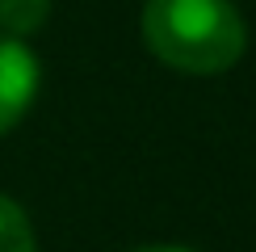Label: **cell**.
I'll list each match as a JSON object with an SVG mask.
<instances>
[{
  "label": "cell",
  "mask_w": 256,
  "mask_h": 252,
  "mask_svg": "<svg viewBox=\"0 0 256 252\" xmlns=\"http://www.w3.org/2000/svg\"><path fill=\"white\" fill-rule=\"evenodd\" d=\"M143 42L176 72L218 76L244 55L248 26L231 0H147Z\"/></svg>",
  "instance_id": "6da1fadb"
},
{
  "label": "cell",
  "mask_w": 256,
  "mask_h": 252,
  "mask_svg": "<svg viewBox=\"0 0 256 252\" xmlns=\"http://www.w3.org/2000/svg\"><path fill=\"white\" fill-rule=\"evenodd\" d=\"M38 80L42 72L34 50L13 38H0V134L26 118V110L38 97Z\"/></svg>",
  "instance_id": "7a4b0ae2"
},
{
  "label": "cell",
  "mask_w": 256,
  "mask_h": 252,
  "mask_svg": "<svg viewBox=\"0 0 256 252\" xmlns=\"http://www.w3.org/2000/svg\"><path fill=\"white\" fill-rule=\"evenodd\" d=\"M46 17H50V0H0V30L13 42L38 34Z\"/></svg>",
  "instance_id": "3957f363"
},
{
  "label": "cell",
  "mask_w": 256,
  "mask_h": 252,
  "mask_svg": "<svg viewBox=\"0 0 256 252\" xmlns=\"http://www.w3.org/2000/svg\"><path fill=\"white\" fill-rule=\"evenodd\" d=\"M0 252H38L34 248V227H30L26 210L4 194H0Z\"/></svg>",
  "instance_id": "277c9868"
},
{
  "label": "cell",
  "mask_w": 256,
  "mask_h": 252,
  "mask_svg": "<svg viewBox=\"0 0 256 252\" xmlns=\"http://www.w3.org/2000/svg\"><path fill=\"white\" fill-rule=\"evenodd\" d=\"M134 252H189V248H176V244H147V248H134Z\"/></svg>",
  "instance_id": "5b68a950"
}]
</instances>
